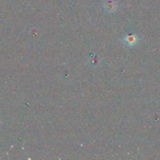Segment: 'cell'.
I'll return each instance as SVG.
<instances>
[{
  "mask_svg": "<svg viewBox=\"0 0 160 160\" xmlns=\"http://www.w3.org/2000/svg\"><path fill=\"white\" fill-rule=\"evenodd\" d=\"M138 38L137 35L135 34H128V35H126L124 38H123V42L124 44H126L128 46L131 47L134 46L137 44L138 41Z\"/></svg>",
  "mask_w": 160,
  "mask_h": 160,
  "instance_id": "obj_1",
  "label": "cell"
}]
</instances>
